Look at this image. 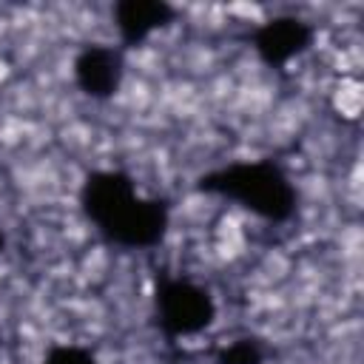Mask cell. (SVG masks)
Here are the masks:
<instances>
[{
  "mask_svg": "<svg viewBox=\"0 0 364 364\" xmlns=\"http://www.w3.org/2000/svg\"><path fill=\"white\" fill-rule=\"evenodd\" d=\"M82 208L94 228L119 247H154L168 230V208L159 199L142 196L136 182L119 171L91 173L82 185Z\"/></svg>",
  "mask_w": 364,
  "mask_h": 364,
  "instance_id": "6da1fadb",
  "label": "cell"
},
{
  "mask_svg": "<svg viewBox=\"0 0 364 364\" xmlns=\"http://www.w3.org/2000/svg\"><path fill=\"white\" fill-rule=\"evenodd\" d=\"M202 188L219 193L245 210L267 219L284 222L296 210V188L287 173L273 162H233L202 179Z\"/></svg>",
  "mask_w": 364,
  "mask_h": 364,
  "instance_id": "7a4b0ae2",
  "label": "cell"
},
{
  "mask_svg": "<svg viewBox=\"0 0 364 364\" xmlns=\"http://www.w3.org/2000/svg\"><path fill=\"white\" fill-rule=\"evenodd\" d=\"M216 304L210 293L191 279H162L156 287V318L159 327L171 336H196L210 327Z\"/></svg>",
  "mask_w": 364,
  "mask_h": 364,
  "instance_id": "3957f363",
  "label": "cell"
},
{
  "mask_svg": "<svg viewBox=\"0 0 364 364\" xmlns=\"http://www.w3.org/2000/svg\"><path fill=\"white\" fill-rule=\"evenodd\" d=\"M122 74H125L122 51L114 46L91 43L74 60V80H77L80 91L88 94L91 100L114 97L122 85Z\"/></svg>",
  "mask_w": 364,
  "mask_h": 364,
  "instance_id": "277c9868",
  "label": "cell"
},
{
  "mask_svg": "<svg viewBox=\"0 0 364 364\" xmlns=\"http://www.w3.org/2000/svg\"><path fill=\"white\" fill-rule=\"evenodd\" d=\"M310 43H313V26L307 20L290 17V14H282V17L262 23L256 28V37H253L259 57L273 68L287 65L293 57L307 51Z\"/></svg>",
  "mask_w": 364,
  "mask_h": 364,
  "instance_id": "5b68a950",
  "label": "cell"
},
{
  "mask_svg": "<svg viewBox=\"0 0 364 364\" xmlns=\"http://www.w3.org/2000/svg\"><path fill=\"white\" fill-rule=\"evenodd\" d=\"M173 17V9L162 0H122L114 6V26L128 46L142 43Z\"/></svg>",
  "mask_w": 364,
  "mask_h": 364,
  "instance_id": "8992f818",
  "label": "cell"
},
{
  "mask_svg": "<svg viewBox=\"0 0 364 364\" xmlns=\"http://www.w3.org/2000/svg\"><path fill=\"white\" fill-rule=\"evenodd\" d=\"M219 364H262V350L250 338H242L219 353Z\"/></svg>",
  "mask_w": 364,
  "mask_h": 364,
  "instance_id": "52a82bcc",
  "label": "cell"
},
{
  "mask_svg": "<svg viewBox=\"0 0 364 364\" xmlns=\"http://www.w3.org/2000/svg\"><path fill=\"white\" fill-rule=\"evenodd\" d=\"M43 364H97L94 353L85 350V347H77V344H57L46 353Z\"/></svg>",
  "mask_w": 364,
  "mask_h": 364,
  "instance_id": "ba28073f",
  "label": "cell"
},
{
  "mask_svg": "<svg viewBox=\"0 0 364 364\" xmlns=\"http://www.w3.org/2000/svg\"><path fill=\"white\" fill-rule=\"evenodd\" d=\"M0 247H3V233H0Z\"/></svg>",
  "mask_w": 364,
  "mask_h": 364,
  "instance_id": "9c48e42d",
  "label": "cell"
}]
</instances>
